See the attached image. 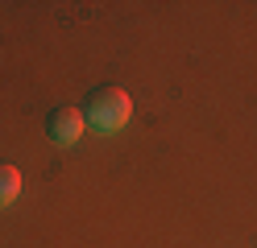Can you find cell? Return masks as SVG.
Segmentation results:
<instances>
[{
	"label": "cell",
	"mask_w": 257,
	"mask_h": 248,
	"mask_svg": "<svg viewBox=\"0 0 257 248\" xmlns=\"http://www.w3.org/2000/svg\"><path fill=\"white\" fill-rule=\"evenodd\" d=\"M83 128H87V116L79 108H54L50 116H46V132H50L54 145H79Z\"/></svg>",
	"instance_id": "7a4b0ae2"
},
{
	"label": "cell",
	"mask_w": 257,
	"mask_h": 248,
	"mask_svg": "<svg viewBox=\"0 0 257 248\" xmlns=\"http://www.w3.org/2000/svg\"><path fill=\"white\" fill-rule=\"evenodd\" d=\"M17 194H21V170L9 165V161H0V207L17 203Z\"/></svg>",
	"instance_id": "3957f363"
},
{
	"label": "cell",
	"mask_w": 257,
	"mask_h": 248,
	"mask_svg": "<svg viewBox=\"0 0 257 248\" xmlns=\"http://www.w3.org/2000/svg\"><path fill=\"white\" fill-rule=\"evenodd\" d=\"M128 116H133L128 91H120V87L91 91V99H87V124H95V132H120L128 124Z\"/></svg>",
	"instance_id": "6da1fadb"
}]
</instances>
